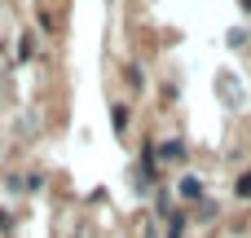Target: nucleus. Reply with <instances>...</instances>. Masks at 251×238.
Listing matches in <instances>:
<instances>
[{"label":"nucleus","mask_w":251,"mask_h":238,"mask_svg":"<svg viewBox=\"0 0 251 238\" xmlns=\"http://www.w3.org/2000/svg\"><path fill=\"white\" fill-rule=\"evenodd\" d=\"M115 132H119V137L128 132V106H115Z\"/></svg>","instance_id":"4"},{"label":"nucleus","mask_w":251,"mask_h":238,"mask_svg":"<svg viewBox=\"0 0 251 238\" xmlns=\"http://www.w3.org/2000/svg\"><path fill=\"white\" fill-rule=\"evenodd\" d=\"M18 53H22V57H35V40H31V35H22V44H18Z\"/></svg>","instance_id":"7"},{"label":"nucleus","mask_w":251,"mask_h":238,"mask_svg":"<svg viewBox=\"0 0 251 238\" xmlns=\"http://www.w3.org/2000/svg\"><path fill=\"white\" fill-rule=\"evenodd\" d=\"M159 163H185V141H181V137L163 141V146H159Z\"/></svg>","instance_id":"1"},{"label":"nucleus","mask_w":251,"mask_h":238,"mask_svg":"<svg viewBox=\"0 0 251 238\" xmlns=\"http://www.w3.org/2000/svg\"><path fill=\"white\" fill-rule=\"evenodd\" d=\"M234 194H238V199H251V168H247V172H238V181H234Z\"/></svg>","instance_id":"3"},{"label":"nucleus","mask_w":251,"mask_h":238,"mask_svg":"<svg viewBox=\"0 0 251 238\" xmlns=\"http://www.w3.org/2000/svg\"><path fill=\"white\" fill-rule=\"evenodd\" d=\"M168 225H172V230H168V238H185V225H190V221H185V216H172Z\"/></svg>","instance_id":"5"},{"label":"nucleus","mask_w":251,"mask_h":238,"mask_svg":"<svg viewBox=\"0 0 251 238\" xmlns=\"http://www.w3.org/2000/svg\"><path fill=\"white\" fill-rule=\"evenodd\" d=\"M243 9H247V13H251V0H243Z\"/></svg>","instance_id":"8"},{"label":"nucleus","mask_w":251,"mask_h":238,"mask_svg":"<svg viewBox=\"0 0 251 238\" xmlns=\"http://www.w3.org/2000/svg\"><path fill=\"white\" fill-rule=\"evenodd\" d=\"M128 88H132V93H141V88H146V84H141V71H137V66H128Z\"/></svg>","instance_id":"6"},{"label":"nucleus","mask_w":251,"mask_h":238,"mask_svg":"<svg viewBox=\"0 0 251 238\" xmlns=\"http://www.w3.org/2000/svg\"><path fill=\"white\" fill-rule=\"evenodd\" d=\"M176 194H181L185 203H203V181H199V177H181V181H176Z\"/></svg>","instance_id":"2"}]
</instances>
